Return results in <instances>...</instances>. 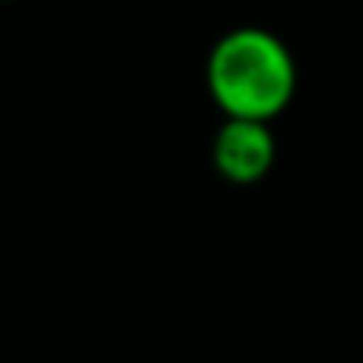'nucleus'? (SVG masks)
I'll list each match as a JSON object with an SVG mask.
<instances>
[{
	"label": "nucleus",
	"instance_id": "1",
	"mask_svg": "<svg viewBox=\"0 0 363 363\" xmlns=\"http://www.w3.org/2000/svg\"><path fill=\"white\" fill-rule=\"evenodd\" d=\"M207 93L225 118L278 121L296 96V57L264 26H235L207 54Z\"/></svg>",
	"mask_w": 363,
	"mask_h": 363
},
{
	"label": "nucleus",
	"instance_id": "2",
	"mask_svg": "<svg viewBox=\"0 0 363 363\" xmlns=\"http://www.w3.org/2000/svg\"><path fill=\"white\" fill-rule=\"evenodd\" d=\"M274 160H278V143L271 121L225 118L218 125L211 143V164L228 186H257L271 174Z\"/></svg>",
	"mask_w": 363,
	"mask_h": 363
}]
</instances>
